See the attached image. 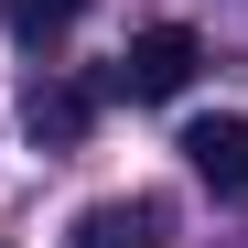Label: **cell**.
Wrapping results in <instances>:
<instances>
[{
	"mask_svg": "<svg viewBox=\"0 0 248 248\" xmlns=\"http://www.w3.org/2000/svg\"><path fill=\"white\" fill-rule=\"evenodd\" d=\"M194 65H205L194 32H184V22H151V32H130V54L108 65V97H184Z\"/></svg>",
	"mask_w": 248,
	"mask_h": 248,
	"instance_id": "1",
	"label": "cell"
},
{
	"mask_svg": "<svg viewBox=\"0 0 248 248\" xmlns=\"http://www.w3.org/2000/svg\"><path fill=\"white\" fill-rule=\"evenodd\" d=\"M151 237V205H87L76 216V248H140Z\"/></svg>",
	"mask_w": 248,
	"mask_h": 248,
	"instance_id": "5",
	"label": "cell"
},
{
	"mask_svg": "<svg viewBox=\"0 0 248 248\" xmlns=\"http://www.w3.org/2000/svg\"><path fill=\"white\" fill-rule=\"evenodd\" d=\"M184 162H194V184H216V194H248V108H216V119H194V130H184Z\"/></svg>",
	"mask_w": 248,
	"mask_h": 248,
	"instance_id": "2",
	"label": "cell"
},
{
	"mask_svg": "<svg viewBox=\"0 0 248 248\" xmlns=\"http://www.w3.org/2000/svg\"><path fill=\"white\" fill-rule=\"evenodd\" d=\"M76 11H87V0H0L11 44H65V32H76Z\"/></svg>",
	"mask_w": 248,
	"mask_h": 248,
	"instance_id": "3",
	"label": "cell"
},
{
	"mask_svg": "<svg viewBox=\"0 0 248 248\" xmlns=\"http://www.w3.org/2000/svg\"><path fill=\"white\" fill-rule=\"evenodd\" d=\"M87 108H97L87 87H32L22 119H32V140H76V130H87Z\"/></svg>",
	"mask_w": 248,
	"mask_h": 248,
	"instance_id": "4",
	"label": "cell"
}]
</instances>
